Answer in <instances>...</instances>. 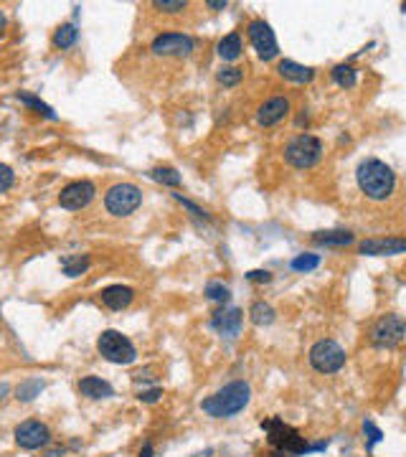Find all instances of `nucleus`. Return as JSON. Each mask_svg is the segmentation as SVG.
<instances>
[{
	"mask_svg": "<svg viewBox=\"0 0 406 457\" xmlns=\"http://www.w3.org/2000/svg\"><path fill=\"white\" fill-rule=\"evenodd\" d=\"M406 252V241L401 237H376L360 241V254L366 257H396Z\"/></svg>",
	"mask_w": 406,
	"mask_h": 457,
	"instance_id": "13",
	"label": "nucleus"
},
{
	"mask_svg": "<svg viewBox=\"0 0 406 457\" xmlns=\"http://www.w3.org/2000/svg\"><path fill=\"white\" fill-rule=\"evenodd\" d=\"M241 323H244V312L239 307H221V310L213 312L211 318V328L224 338H236L241 331Z\"/></svg>",
	"mask_w": 406,
	"mask_h": 457,
	"instance_id": "14",
	"label": "nucleus"
},
{
	"mask_svg": "<svg viewBox=\"0 0 406 457\" xmlns=\"http://www.w3.org/2000/svg\"><path fill=\"white\" fill-rule=\"evenodd\" d=\"M140 457H153V444L147 442L145 447H142V452H140Z\"/></svg>",
	"mask_w": 406,
	"mask_h": 457,
	"instance_id": "39",
	"label": "nucleus"
},
{
	"mask_svg": "<svg viewBox=\"0 0 406 457\" xmlns=\"http://www.w3.org/2000/svg\"><path fill=\"white\" fill-rule=\"evenodd\" d=\"M277 72H280L282 79L295 81V84H307V81H313V79H315V69L302 67V64H297V61H292V59L280 61Z\"/></svg>",
	"mask_w": 406,
	"mask_h": 457,
	"instance_id": "17",
	"label": "nucleus"
},
{
	"mask_svg": "<svg viewBox=\"0 0 406 457\" xmlns=\"http://www.w3.org/2000/svg\"><path fill=\"white\" fill-rule=\"evenodd\" d=\"M15 442H18V447H23V450H39V447L51 442V432H48L46 424L36 422V419H28V422L15 427Z\"/></svg>",
	"mask_w": 406,
	"mask_h": 457,
	"instance_id": "12",
	"label": "nucleus"
},
{
	"mask_svg": "<svg viewBox=\"0 0 406 457\" xmlns=\"http://www.w3.org/2000/svg\"><path fill=\"white\" fill-rule=\"evenodd\" d=\"M18 100L23 102V105L34 107L36 112H39V114H43V117H48V119H56V114H53V110H51V107H48V105H43V102H41L39 97H34V94L20 92V94H18Z\"/></svg>",
	"mask_w": 406,
	"mask_h": 457,
	"instance_id": "28",
	"label": "nucleus"
},
{
	"mask_svg": "<svg viewBox=\"0 0 406 457\" xmlns=\"http://www.w3.org/2000/svg\"><path fill=\"white\" fill-rule=\"evenodd\" d=\"M206 6H208V8H216V11H221V8H226L229 3H226V0H208Z\"/></svg>",
	"mask_w": 406,
	"mask_h": 457,
	"instance_id": "37",
	"label": "nucleus"
},
{
	"mask_svg": "<svg viewBox=\"0 0 406 457\" xmlns=\"http://www.w3.org/2000/svg\"><path fill=\"white\" fill-rule=\"evenodd\" d=\"M3 31H6V13L0 11V36H3Z\"/></svg>",
	"mask_w": 406,
	"mask_h": 457,
	"instance_id": "40",
	"label": "nucleus"
},
{
	"mask_svg": "<svg viewBox=\"0 0 406 457\" xmlns=\"http://www.w3.org/2000/svg\"><path fill=\"white\" fill-rule=\"evenodd\" d=\"M13 180H15L13 171H11L6 163H0V193H6L8 188L13 186Z\"/></svg>",
	"mask_w": 406,
	"mask_h": 457,
	"instance_id": "33",
	"label": "nucleus"
},
{
	"mask_svg": "<svg viewBox=\"0 0 406 457\" xmlns=\"http://www.w3.org/2000/svg\"><path fill=\"white\" fill-rule=\"evenodd\" d=\"M6 391H8V384H0V397H3Z\"/></svg>",
	"mask_w": 406,
	"mask_h": 457,
	"instance_id": "41",
	"label": "nucleus"
},
{
	"mask_svg": "<svg viewBox=\"0 0 406 457\" xmlns=\"http://www.w3.org/2000/svg\"><path fill=\"white\" fill-rule=\"evenodd\" d=\"M262 430L269 435V444L277 447L280 452L302 455V452L310 450L305 437H300V432L295 430V427H290V424H285L280 417H272V419H266V422H262Z\"/></svg>",
	"mask_w": 406,
	"mask_h": 457,
	"instance_id": "4",
	"label": "nucleus"
},
{
	"mask_svg": "<svg viewBox=\"0 0 406 457\" xmlns=\"http://www.w3.org/2000/svg\"><path fill=\"white\" fill-rule=\"evenodd\" d=\"M249 41H252L254 51L259 53V59L264 61H272L277 53H280V46H277V39H274V31L269 28V23L264 20H252L249 23Z\"/></svg>",
	"mask_w": 406,
	"mask_h": 457,
	"instance_id": "10",
	"label": "nucleus"
},
{
	"mask_svg": "<svg viewBox=\"0 0 406 457\" xmlns=\"http://www.w3.org/2000/svg\"><path fill=\"white\" fill-rule=\"evenodd\" d=\"M97 351L102 353V358H107L109 364L117 366H127L133 364L137 358V351H135L133 340L122 336L120 331H104L97 340Z\"/></svg>",
	"mask_w": 406,
	"mask_h": 457,
	"instance_id": "6",
	"label": "nucleus"
},
{
	"mask_svg": "<svg viewBox=\"0 0 406 457\" xmlns=\"http://www.w3.org/2000/svg\"><path fill=\"white\" fill-rule=\"evenodd\" d=\"M206 298L213 300V303H229V300H231V290H229L224 282L213 279V282L206 285Z\"/></svg>",
	"mask_w": 406,
	"mask_h": 457,
	"instance_id": "27",
	"label": "nucleus"
},
{
	"mask_svg": "<svg viewBox=\"0 0 406 457\" xmlns=\"http://www.w3.org/2000/svg\"><path fill=\"white\" fill-rule=\"evenodd\" d=\"M315 267H320V254H297L292 259L295 272H313Z\"/></svg>",
	"mask_w": 406,
	"mask_h": 457,
	"instance_id": "29",
	"label": "nucleus"
},
{
	"mask_svg": "<svg viewBox=\"0 0 406 457\" xmlns=\"http://www.w3.org/2000/svg\"><path fill=\"white\" fill-rule=\"evenodd\" d=\"M186 0H153V8L160 13H178V11H186Z\"/></svg>",
	"mask_w": 406,
	"mask_h": 457,
	"instance_id": "31",
	"label": "nucleus"
},
{
	"mask_svg": "<svg viewBox=\"0 0 406 457\" xmlns=\"http://www.w3.org/2000/svg\"><path fill=\"white\" fill-rule=\"evenodd\" d=\"M94 193H97V188H94L92 180H74V183L61 188L59 206L67 208V211H81V208H87L92 204Z\"/></svg>",
	"mask_w": 406,
	"mask_h": 457,
	"instance_id": "9",
	"label": "nucleus"
},
{
	"mask_svg": "<svg viewBox=\"0 0 406 457\" xmlns=\"http://www.w3.org/2000/svg\"><path fill=\"white\" fill-rule=\"evenodd\" d=\"M160 397H163V389H147V391H140V402H145V404H153V402H158Z\"/></svg>",
	"mask_w": 406,
	"mask_h": 457,
	"instance_id": "36",
	"label": "nucleus"
},
{
	"mask_svg": "<svg viewBox=\"0 0 406 457\" xmlns=\"http://www.w3.org/2000/svg\"><path fill=\"white\" fill-rule=\"evenodd\" d=\"M249 397H252V389H249L247 381H231L226 384L224 389H219L213 397L203 399V411H206L208 417H216V419H226V417H234V414H239L244 406L249 404Z\"/></svg>",
	"mask_w": 406,
	"mask_h": 457,
	"instance_id": "2",
	"label": "nucleus"
},
{
	"mask_svg": "<svg viewBox=\"0 0 406 457\" xmlns=\"http://www.w3.org/2000/svg\"><path fill=\"white\" fill-rule=\"evenodd\" d=\"M252 282H272V272H266V270H252L247 274Z\"/></svg>",
	"mask_w": 406,
	"mask_h": 457,
	"instance_id": "35",
	"label": "nucleus"
},
{
	"mask_svg": "<svg viewBox=\"0 0 406 457\" xmlns=\"http://www.w3.org/2000/svg\"><path fill=\"white\" fill-rule=\"evenodd\" d=\"M41 391H43V381H41V378H26V381L15 389V397H18L20 402H34Z\"/></svg>",
	"mask_w": 406,
	"mask_h": 457,
	"instance_id": "26",
	"label": "nucleus"
},
{
	"mask_svg": "<svg viewBox=\"0 0 406 457\" xmlns=\"http://www.w3.org/2000/svg\"><path fill=\"white\" fill-rule=\"evenodd\" d=\"M216 51H219V56L224 61L239 59V56H241V36L239 34L224 36V39L219 41V46H216Z\"/></svg>",
	"mask_w": 406,
	"mask_h": 457,
	"instance_id": "19",
	"label": "nucleus"
},
{
	"mask_svg": "<svg viewBox=\"0 0 406 457\" xmlns=\"http://www.w3.org/2000/svg\"><path fill=\"white\" fill-rule=\"evenodd\" d=\"M142 204V191L133 183H114L109 191L104 193V208L112 216L122 219V216H130L140 208Z\"/></svg>",
	"mask_w": 406,
	"mask_h": 457,
	"instance_id": "5",
	"label": "nucleus"
},
{
	"mask_svg": "<svg viewBox=\"0 0 406 457\" xmlns=\"http://www.w3.org/2000/svg\"><path fill=\"white\" fill-rule=\"evenodd\" d=\"M320 158H323V143L315 135L302 133L285 145V160L297 171H307V168L318 166Z\"/></svg>",
	"mask_w": 406,
	"mask_h": 457,
	"instance_id": "3",
	"label": "nucleus"
},
{
	"mask_svg": "<svg viewBox=\"0 0 406 457\" xmlns=\"http://www.w3.org/2000/svg\"><path fill=\"white\" fill-rule=\"evenodd\" d=\"M150 178L163 183V186H170V188H178L180 186V173L170 166H158L150 171Z\"/></svg>",
	"mask_w": 406,
	"mask_h": 457,
	"instance_id": "22",
	"label": "nucleus"
},
{
	"mask_svg": "<svg viewBox=\"0 0 406 457\" xmlns=\"http://www.w3.org/2000/svg\"><path fill=\"white\" fill-rule=\"evenodd\" d=\"M173 199L178 201V204H183L188 208V211L194 213V216H198V219H211V216H208L206 211H203V208H201V206H196L194 201H188V199H183V196H180V193H173Z\"/></svg>",
	"mask_w": 406,
	"mask_h": 457,
	"instance_id": "32",
	"label": "nucleus"
},
{
	"mask_svg": "<svg viewBox=\"0 0 406 457\" xmlns=\"http://www.w3.org/2000/svg\"><path fill=\"white\" fill-rule=\"evenodd\" d=\"M310 366L318 373H338L346 366V348L330 338H323L310 348Z\"/></svg>",
	"mask_w": 406,
	"mask_h": 457,
	"instance_id": "7",
	"label": "nucleus"
},
{
	"mask_svg": "<svg viewBox=\"0 0 406 457\" xmlns=\"http://www.w3.org/2000/svg\"><path fill=\"white\" fill-rule=\"evenodd\" d=\"M194 39L188 34H160L153 41L150 51L155 56H191L194 53Z\"/></svg>",
	"mask_w": 406,
	"mask_h": 457,
	"instance_id": "11",
	"label": "nucleus"
},
{
	"mask_svg": "<svg viewBox=\"0 0 406 457\" xmlns=\"http://www.w3.org/2000/svg\"><path fill=\"white\" fill-rule=\"evenodd\" d=\"M287 114H290V100L287 97H272V100H266L257 110V122L262 127H272L277 122H282Z\"/></svg>",
	"mask_w": 406,
	"mask_h": 457,
	"instance_id": "15",
	"label": "nucleus"
},
{
	"mask_svg": "<svg viewBox=\"0 0 406 457\" xmlns=\"http://www.w3.org/2000/svg\"><path fill=\"white\" fill-rule=\"evenodd\" d=\"M46 457H64V447H53V450L46 452Z\"/></svg>",
	"mask_w": 406,
	"mask_h": 457,
	"instance_id": "38",
	"label": "nucleus"
},
{
	"mask_svg": "<svg viewBox=\"0 0 406 457\" xmlns=\"http://www.w3.org/2000/svg\"><path fill=\"white\" fill-rule=\"evenodd\" d=\"M79 39V31L74 23H64V26L56 28V34H53V46L56 48H72Z\"/></svg>",
	"mask_w": 406,
	"mask_h": 457,
	"instance_id": "21",
	"label": "nucleus"
},
{
	"mask_svg": "<svg viewBox=\"0 0 406 457\" xmlns=\"http://www.w3.org/2000/svg\"><path fill=\"white\" fill-rule=\"evenodd\" d=\"M269 457H282V455H269Z\"/></svg>",
	"mask_w": 406,
	"mask_h": 457,
	"instance_id": "42",
	"label": "nucleus"
},
{
	"mask_svg": "<svg viewBox=\"0 0 406 457\" xmlns=\"http://www.w3.org/2000/svg\"><path fill=\"white\" fill-rule=\"evenodd\" d=\"M216 79H219V84H224V86H236L241 81V69L224 67L219 74H216Z\"/></svg>",
	"mask_w": 406,
	"mask_h": 457,
	"instance_id": "30",
	"label": "nucleus"
},
{
	"mask_svg": "<svg viewBox=\"0 0 406 457\" xmlns=\"http://www.w3.org/2000/svg\"><path fill=\"white\" fill-rule=\"evenodd\" d=\"M356 180L363 196L371 201H386L396 188V173L379 158L363 160L356 171Z\"/></svg>",
	"mask_w": 406,
	"mask_h": 457,
	"instance_id": "1",
	"label": "nucleus"
},
{
	"mask_svg": "<svg viewBox=\"0 0 406 457\" xmlns=\"http://www.w3.org/2000/svg\"><path fill=\"white\" fill-rule=\"evenodd\" d=\"M401 340H404V320H401V315L388 312L371 328V343L376 348H396Z\"/></svg>",
	"mask_w": 406,
	"mask_h": 457,
	"instance_id": "8",
	"label": "nucleus"
},
{
	"mask_svg": "<svg viewBox=\"0 0 406 457\" xmlns=\"http://www.w3.org/2000/svg\"><path fill=\"white\" fill-rule=\"evenodd\" d=\"M363 432L368 435V450H371L376 442H381V430L373 422H363Z\"/></svg>",
	"mask_w": 406,
	"mask_h": 457,
	"instance_id": "34",
	"label": "nucleus"
},
{
	"mask_svg": "<svg viewBox=\"0 0 406 457\" xmlns=\"http://www.w3.org/2000/svg\"><path fill=\"white\" fill-rule=\"evenodd\" d=\"M102 295V303L109 307V310H125L127 305L135 300V290L127 285H109L100 292Z\"/></svg>",
	"mask_w": 406,
	"mask_h": 457,
	"instance_id": "16",
	"label": "nucleus"
},
{
	"mask_svg": "<svg viewBox=\"0 0 406 457\" xmlns=\"http://www.w3.org/2000/svg\"><path fill=\"white\" fill-rule=\"evenodd\" d=\"M249 318L254 325H269L274 323V307L269 303H254L249 310Z\"/></svg>",
	"mask_w": 406,
	"mask_h": 457,
	"instance_id": "24",
	"label": "nucleus"
},
{
	"mask_svg": "<svg viewBox=\"0 0 406 457\" xmlns=\"http://www.w3.org/2000/svg\"><path fill=\"white\" fill-rule=\"evenodd\" d=\"M89 257L84 254H76V257H64V262H61V267H64V274H69V277H79L81 272H87L89 270Z\"/></svg>",
	"mask_w": 406,
	"mask_h": 457,
	"instance_id": "25",
	"label": "nucleus"
},
{
	"mask_svg": "<svg viewBox=\"0 0 406 457\" xmlns=\"http://www.w3.org/2000/svg\"><path fill=\"white\" fill-rule=\"evenodd\" d=\"M79 391L87 399H109L114 394L112 384L104 381V378H100V376H84L79 381Z\"/></svg>",
	"mask_w": 406,
	"mask_h": 457,
	"instance_id": "18",
	"label": "nucleus"
},
{
	"mask_svg": "<svg viewBox=\"0 0 406 457\" xmlns=\"http://www.w3.org/2000/svg\"><path fill=\"white\" fill-rule=\"evenodd\" d=\"M313 241L320 246H348L353 241V234L351 232H318L313 237Z\"/></svg>",
	"mask_w": 406,
	"mask_h": 457,
	"instance_id": "20",
	"label": "nucleus"
},
{
	"mask_svg": "<svg viewBox=\"0 0 406 457\" xmlns=\"http://www.w3.org/2000/svg\"><path fill=\"white\" fill-rule=\"evenodd\" d=\"M333 81L343 89H353L356 81H358V72L351 64H340V67L333 69Z\"/></svg>",
	"mask_w": 406,
	"mask_h": 457,
	"instance_id": "23",
	"label": "nucleus"
}]
</instances>
